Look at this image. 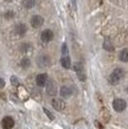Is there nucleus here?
I'll list each match as a JSON object with an SVG mask.
<instances>
[{
	"mask_svg": "<svg viewBox=\"0 0 128 129\" xmlns=\"http://www.w3.org/2000/svg\"><path fill=\"white\" fill-rule=\"evenodd\" d=\"M40 38H42V40L44 43H49L54 38V32L51 30H44L42 32V35H40Z\"/></svg>",
	"mask_w": 128,
	"mask_h": 129,
	"instance_id": "obj_6",
	"label": "nucleus"
},
{
	"mask_svg": "<svg viewBox=\"0 0 128 129\" xmlns=\"http://www.w3.org/2000/svg\"><path fill=\"white\" fill-rule=\"evenodd\" d=\"M36 4V0H24L23 5L25 8H32Z\"/></svg>",
	"mask_w": 128,
	"mask_h": 129,
	"instance_id": "obj_15",
	"label": "nucleus"
},
{
	"mask_svg": "<svg viewBox=\"0 0 128 129\" xmlns=\"http://www.w3.org/2000/svg\"><path fill=\"white\" fill-rule=\"evenodd\" d=\"M38 65L40 68H45L50 65V58L47 56H42L38 58Z\"/></svg>",
	"mask_w": 128,
	"mask_h": 129,
	"instance_id": "obj_10",
	"label": "nucleus"
},
{
	"mask_svg": "<svg viewBox=\"0 0 128 129\" xmlns=\"http://www.w3.org/2000/svg\"><path fill=\"white\" fill-rule=\"evenodd\" d=\"M14 30H16V33H18V35H24V33H26V26H25L24 24H18Z\"/></svg>",
	"mask_w": 128,
	"mask_h": 129,
	"instance_id": "obj_14",
	"label": "nucleus"
},
{
	"mask_svg": "<svg viewBox=\"0 0 128 129\" xmlns=\"http://www.w3.org/2000/svg\"><path fill=\"white\" fill-rule=\"evenodd\" d=\"M59 94H61V96H62L63 98H68L72 95V89H71L70 86H62Z\"/></svg>",
	"mask_w": 128,
	"mask_h": 129,
	"instance_id": "obj_9",
	"label": "nucleus"
},
{
	"mask_svg": "<svg viewBox=\"0 0 128 129\" xmlns=\"http://www.w3.org/2000/svg\"><path fill=\"white\" fill-rule=\"evenodd\" d=\"M119 58H120L121 62H128V49H123L121 51L120 55H119Z\"/></svg>",
	"mask_w": 128,
	"mask_h": 129,
	"instance_id": "obj_13",
	"label": "nucleus"
},
{
	"mask_svg": "<svg viewBox=\"0 0 128 129\" xmlns=\"http://www.w3.org/2000/svg\"><path fill=\"white\" fill-rule=\"evenodd\" d=\"M126 107H127V103L122 98H116V100H114L113 102V108L115 109V111L117 113H121V111H123L126 109Z\"/></svg>",
	"mask_w": 128,
	"mask_h": 129,
	"instance_id": "obj_2",
	"label": "nucleus"
},
{
	"mask_svg": "<svg viewBox=\"0 0 128 129\" xmlns=\"http://www.w3.org/2000/svg\"><path fill=\"white\" fill-rule=\"evenodd\" d=\"M62 53H63V55H66V53H68V46H66V44H63V46H62Z\"/></svg>",
	"mask_w": 128,
	"mask_h": 129,
	"instance_id": "obj_19",
	"label": "nucleus"
},
{
	"mask_svg": "<svg viewBox=\"0 0 128 129\" xmlns=\"http://www.w3.org/2000/svg\"><path fill=\"white\" fill-rule=\"evenodd\" d=\"M78 78L81 79V81H85V75H84V72L82 71V72H78Z\"/></svg>",
	"mask_w": 128,
	"mask_h": 129,
	"instance_id": "obj_18",
	"label": "nucleus"
},
{
	"mask_svg": "<svg viewBox=\"0 0 128 129\" xmlns=\"http://www.w3.org/2000/svg\"><path fill=\"white\" fill-rule=\"evenodd\" d=\"M51 104H52V107H54L55 109L58 110V111H62L65 108V102L63 101V100H59V98H54L52 102H51Z\"/></svg>",
	"mask_w": 128,
	"mask_h": 129,
	"instance_id": "obj_4",
	"label": "nucleus"
},
{
	"mask_svg": "<svg viewBox=\"0 0 128 129\" xmlns=\"http://www.w3.org/2000/svg\"><path fill=\"white\" fill-rule=\"evenodd\" d=\"M103 47H105L107 51H114V45H113L112 40L109 38H106L105 39V43H103Z\"/></svg>",
	"mask_w": 128,
	"mask_h": 129,
	"instance_id": "obj_12",
	"label": "nucleus"
},
{
	"mask_svg": "<svg viewBox=\"0 0 128 129\" xmlns=\"http://www.w3.org/2000/svg\"><path fill=\"white\" fill-rule=\"evenodd\" d=\"M11 82H12V84H13V85H19V82H18V79H17L14 76L11 78Z\"/></svg>",
	"mask_w": 128,
	"mask_h": 129,
	"instance_id": "obj_20",
	"label": "nucleus"
},
{
	"mask_svg": "<svg viewBox=\"0 0 128 129\" xmlns=\"http://www.w3.org/2000/svg\"><path fill=\"white\" fill-rule=\"evenodd\" d=\"M74 70L76 71V72H82L83 71V64L82 63H75L74 64Z\"/></svg>",
	"mask_w": 128,
	"mask_h": 129,
	"instance_id": "obj_16",
	"label": "nucleus"
},
{
	"mask_svg": "<svg viewBox=\"0 0 128 129\" xmlns=\"http://www.w3.org/2000/svg\"><path fill=\"white\" fill-rule=\"evenodd\" d=\"M5 86V81L3 78H0V89H3Z\"/></svg>",
	"mask_w": 128,
	"mask_h": 129,
	"instance_id": "obj_22",
	"label": "nucleus"
},
{
	"mask_svg": "<svg viewBox=\"0 0 128 129\" xmlns=\"http://www.w3.org/2000/svg\"><path fill=\"white\" fill-rule=\"evenodd\" d=\"M20 65L23 68H29L30 67V59L29 58H23L21 62H20Z\"/></svg>",
	"mask_w": 128,
	"mask_h": 129,
	"instance_id": "obj_17",
	"label": "nucleus"
},
{
	"mask_svg": "<svg viewBox=\"0 0 128 129\" xmlns=\"http://www.w3.org/2000/svg\"><path fill=\"white\" fill-rule=\"evenodd\" d=\"M127 94H128V88H127Z\"/></svg>",
	"mask_w": 128,
	"mask_h": 129,
	"instance_id": "obj_25",
	"label": "nucleus"
},
{
	"mask_svg": "<svg viewBox=\"0 0 128 129\" xmlns=\"http://www.w3.org/2000/svg\"><path fill=\"white\" fill-rule=\"evenodd\" d=\"M36 83H37V85H38V86L46 85V83H47V75L46 74L38 75V76H37V78H36Z\"/></svg>",
	"mask_w": 128,
	"mask_h": 129,
	"instance_id": "obj_8",
	"label": "nucleus"
},
{
	"mask_svg": "<svg viewBox=\"0 0 128 129\" xmlns=\"http://www.w3.org/2000/svg\"><path fill=\"white\" fill-rule=\"evenodd\" d=\"M43 23H44V19H43L40 16H33L31 18V25H32V27H35V28L40 27V26L43 25Z\"/></svg>",
	"mask_w": 128,
	"mask_h": 129,
	"instance_id": "obj_7",
	"label": "nucleus"
},
{
	"mask_svg": "<svg viewBox=\"0 0 128 129\" xmlns=\"http://www.w3.org/2000/svg\"><path fill=\"white\" fill-rule=\"evenodd\" d=\"M71 3L74 5V8H76V0H71Z\"/></svg>",
	"mask_w": 128,
	"mask_h": 129,
	"instance_id": "obj_23",
	"label": "nucleus"
},
{
	"mask_svg": "<svg viewBox=\"0 0 128 129\" xmlns=\"http://www.w3.org/2000/svg\"><path fill=\"white\" fill-rule=\"evenodd\" d=\"M61 64H62V67L65 68V69H70V68H71V60H70V58L68 57V56L62 57V59H61Z\"/></svg>",
	"mask_w": 128,
	"mask_h": 129,
	"instance_id": "obj_11",
	"label": "nucleus"
},
{
	"mask_svg": "<svg viewBox=\"0 0 128 129\" xmlns=\"http://www.w3.org/2000/svg\"><path fill=\"white\" fill-rule=\"evenodd\" d=\"M1 127L4 129H12L14 127V120L12 117H10V116H6L1 121Z\"/></svg>",
	"mask_w": 128,
	"mask_h": 129,
	"instance_id": "obj_5",
	"label": "nucleus"
},
{
	"mask_svg": "<svg viewBox=\"0 0 128 129\" xmlns=\"http://www.w3.org/2000/svg\"><path fill=\"white\" fill-rule=\"evenodd\" d=\"M44 113H45L47 116H49V118H50V120H54V115H52V114H51L47 109H44Z\"/></svg>",
	"mask_w": 128,
	"mask_h": 129,
	"instance_id": "obj_21",
	"label": "nucleus"
},
{
	"mask_svg": "<svg viewBox=\"0 0 128 129\" xmlns=\"http://www.w3.org/2000/svg\"><path fill=\"white\" fill-rule=\"evenodd\" d=\"M124 76V71L123 69H121V68H117V69H115V70L113 71L112 74H110V76H109V83L110 84H113V85H115V84H117V83L120 82L121 79H122V77Z\"/></svg>",
	"mask_w": 128,
	"mask_h": 129,
	"instance_id": "obj_1",
	"label": "nucleus"
},
{
	"mask_svg": "<svg viewBox=\"0 0 128 129\" xmlns=\"http://www.w3.org/2000/svg\"><path fill=\"white\" fill-rule=\"evenodd\" d=\"M6 1H8V3H11V1H12V0H6Z\"/></svg>",
	"mask_w": 128,
	"mask_h": 129,
	"instance_id": "obj_24",
	"label": "nucleus"
},
{
	"mask_svg": "<svg viewBox=\"0 0 128 129\" xmlns=\"http://www.w3.org/2000/svg\"><path fill=\"white\" fill-rule=\"evenodd\" d=\"M46 94L49 96H56L57 94V86L54 81H47L46 83Z\"/></svg>",
	"mask_w": 128,
	"mask_h": 129,
	"instance_id": "obj_3",
	"label": "nucleus"
}]
</instances>
